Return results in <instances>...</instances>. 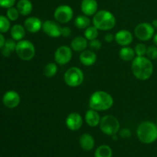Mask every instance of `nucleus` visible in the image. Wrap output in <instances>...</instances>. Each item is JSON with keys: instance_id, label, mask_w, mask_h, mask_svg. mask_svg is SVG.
I'll return each mask as SVG.
<instances>
[{"instance_id": "nucleus-1", "label": "nucleus", "mask_w": 157, "mask_h": 157, "mask_svg": "<svg viewBox=\"0 0 157 157\" xmlns=\"http://www.w3.org/2000/svg\"><path fill=\"white\" fill-rule=\"evenodd\" d=\"M132 73L140 81L150 79L153 73V64L150 58L145 56H136L132 61Z\"/></svg>"}, {"instance_id": "nucleus-2", "label": "nucleus", "mask_w": 157, "mask_h": 157, "mask_svg": "<svg viewBox=\"0 0 157 157\" xmlns=\"http://www.w3.org/2000/svg\"><path fill=\"white\" fill-rule=\"evenodd\" d=\"M113 104V98L111 95L104 90L94 92L89 99V107L97 111H105L111 108Z\"/></svg>"}, {"instance_id": "nucleus-3", "label": "nucleus", "mask_w": 157, "mask_h": 157, "mask_svg": "<svg viewBox=\"0 0 157 157\" xmlns=\"http://www.w3.org/2000/svg\"><path fill=\"white\" fill-rule=\"evenodd\" d=\"M136 135L143 144H153L157 140V125L151 121H144L138 126Z\"/></svg>"}, {"instance_id": "nucleus-4", "label": "nucleus", "mask_w": 157, "mask_h": 157, "mask_svg": "<svg viewBox=\"0 0 157 157\" xmlns=\"http://www.w3.org/2000/svg\"><path fill=\"white\" fill-rule=\"evenodd\" d=\"M116 18L113 13L107 10H100L94 15L93 25L100 31H109L116 25Z\"/></svg>"}, {"instance_id": "nucleus-5", "label": "nucleus", "mask_w": 157, "mask_h": 157, "mask_svg": "<svg viewBox=\"0 0 157 157\" xmlns=\"http://www.w3.org/2000/svg\"><path fill=\"white\" fill-rule=\"evenodd\" d=\"M15 52L18 58L22 61H31L35 55V45L32 41L22 39L17 42Z\"/></svg>"}, {"instance_id": "nucleus-6", "label": "nucleus", "mask_w": 157, "mask_h": 157, "mask_svg": "<svg viewBox=\"0 0 157 157\" xmlns=\"http://www.w3.org/2000/svg\"><path fill=\"white\" fill-rule=\"evenodd\" d=\"M100 129L104 134L107 136H113L117 134L120 130L121 124L116 117L113 115H106L101 119Z\"/></svg>"}, {"instance_id": "nucleus-7", "label": "nucleus", "mask_w": 157, "mask_h": 157, "mask_svg": "<svg viewBox=\"0 0 157 157\" xmlns=\"http://www.w3.org/2000/svg\"><path fill=\"white\" fill-rule=\"evenodd\" d=\"M84 79L82 70L78 67H71L67 69L64 75V81L68 87H77L81 85Z\"/></svg>"}, {"instance_id": "nucleus-8", "label": "nucleus", "mask_w": 157, "mask_h": 157, "mask_svg": "<svg viewBox=\"0 0 157 157\" xmlns=\"http://www.w3.org/2000/svg\"><path fill=\"white\" fill-rule=\"evenodd\" d=\"M134 34L139 40L147 41L153 38L155 35V29L150 23H140L135 28Z\"/></svg>"}, {"instance_id": "nucleus-9", "label": "nucleus", "mask_w": 157, "mask_h": 157, "mask_svg": "<svg viewBox=\"0 0 157 157\" xmlns=\"http://www.w3.org/2000/svg\"><path fill=\"white\" fill-rule=\"evenodd\" d=\"M74 17V11L70 6L61 5L58 6L54 12V18L58 23H65L71 21Z\"/></svg>"}, {"instance_id": "nucleus-10", "label": "nucleus", "mask_w": 157, "mask_h": 157, "mask_svg": "<svg viewBox=\"0 0 157 157\" xmlns=\"http://www.w3.org/2000/svg\"><path fill=\"white\" fill-rule=\"evenodd\" d=\"M73 53L71 47L67 45H61L56 49L55 52V62L59 65H64L68 64L71 60Z\"/></svg>"}, {"instance_id": "nucleus-11", "label": "nucleus", "mask_w": 157, "mask_h": 157, "mask_svg": "<svg viewBox=\"0 0 157 157\" xmlns=\"http://www.w3.org/2000/svg\"><path fill=\"white\" fill-rule=\"evenodd\" d=\"M61 28L58 21L47 20L42 25V30L51 38H59L61 36Z\"/></svg>"}, {"instance_id": "nucleus-12", "label": "nucleus", "mask_w": 157, "mask_h": 157, "mask_svg": "<svg viewBox=\"0 0 157 157\" xmlns=\"http://www.w3.org/2000/svg\"><path fill=\"white\" fill-rule=\"evenodd\" d=\"M67 128L72 131H77L83 125V118L81 114L76 112H73L67 115L65 121Z\"/></svg>"}, {"instance_id": "nucleus-13", "label": "nucleus", "mask_w": 157, "mask_h": 157, "mask_svg": "<svg viewBox=\"0 0 157 157\" xmlns=\"http://www.w3.org/2000/svg\"><path fill=\"white\" fill-rule=\"evenodd\" d=\"M21 101L19 94L15 90H9L4 94L2 98V102L6 107L10 109L18 107Z\"/></svg>"}, {"instance_id": "nucleus-14", "label": "nucleus", "mask_w": 157, "mask_h": 157, "mask_svg": "<svg viewBox=\"0 0 157 157\" xmlns=\"http://www.w3.org/2000/svg\"><path fill=\"white\" fill-rule=\"evenodd\" d=\"M114 36L116 42L123 47L130 45L133 40V36L131 32L126 29L118 31Z\"/></svg>"}, {"instance_id": "nucleus-15", "label": "nucleus", "mask_w": 157, "mask_h": 157, "mask_svg": "<svg viewBox=\"0 0 157 157\" xmlns=\"http://www.w3.org/2000/svg\"><path fill=\"white\" fill-rule=\"evenodd\" d=\"M98 4L96 0H82L81 3V10L87 16L94 15L98 12Z\"/></svg>"}, {"instance_id": "nucleus-16", "label": "nucleus", "mask_w": 157, "mask_h": 157, "mask_svg": "<svg viewBox=\"0 0 157 157\" xmlns=\"http://www.w3.org/2000/svg\"><path fill=\"white\" fill-rule=\"evenodd\" d=\"M42 21L37 17H29L25 20L24 27L31 33H36L42 29Z\"/></svg>"}, {"instance_id": "nucleus-17", "label": "nucleus", "mask_w": 157, "mask_h": 157, "mask_svg": "<svg viewBox=\"0 0 157 157\" xmlns=\"http://www.w3.org/2000/svg\"><path fill=\"white\" fill-rule=\"evenodd\" d=\"M79 60L83 65L89 67L95 64L97 61V55L94 51L84 50L80 55Z\"/></svg>"}, {"instance_id": "nucleus-18", "label": "nucleus", "mask_w": 157, "mask_h": 157, "mask_svg": "<svg viewBox=\"0 0 157 157\" xmlns=\"http://www.w3.org/2000/svg\"><path fill=\"white\" fill-rule=\"evenodd\" d=\"M87 46H88V41L84 36L75 37L71 42V49L77 52H82L83 51L86 50Z\"/></svg>"}, {"instance_id": "nucleus-19", "label": "nucleus", "mask_w": 157, "mask_h": 157, "mask_svg": "<svg viewBox=\"0 0 157 157\" xmlns=\"http://www.w3.org/2000/svg\"><path fill=\"white\" fill-rule=\"evenodd\" d=\"M101 117H100L98 111L90 109L87 110L85 113V122L88 126L91 127H95L98 126L101 122Z\"/></svg>"}, {"instance_id": "nucleus-20", "label": "nucleus", "mask_w": 157, "mask_h": 157, "mask_svg": "<svg viewBox=\"0 0 157 157\" xmlns=\"http://www.w3.org/2000/svg\"><path fill=\"white\" fill-rule=\"evenodd\" d=\"M79 144L81 148L85 151H90L94 147L95 141L93 136L89 133H83L79 139Z\"/></svg>"}, {"instance_id": "nucleus-21", "label": "nucleus", "mask_w": 157, "mask_h": 157, "mask_svg": "<svg viewBox=\"0 0 157 157\" xmlns=\"http://www.w3.org/2000/svg\"><path fill=\"white\" fill-rule=\"evenodd\" d=\"M17 9L19 12L20 15L27 16L33 9V5L30 0H19L17 3Z\"/></svg>"}, {"instance_id": "nucleus-22", "label": "nucleus", "mask_w": 157, "mask_h": 157, "mask_svg": "<svg viewBox=\"0 0 157 157\" xmlns=\"http://www.w3.org/2000/svg\"><path fill=\"white\" fill-rule=\"evenodd\" d=\"M25 28L19 24H16L12 27L10 30L11 36L15 41H21L25 35Z\"/></svg>"}, {"instance_id": "nucleus-23", "label": "nucleus", "mask_w": 157, "mask_h": 157, "mask_svg": "<svg viewBox=\"0 0 157 157\" xmlns=\"http://www.w3.org/2000/svg\"><path fill=\"white\" fill-rule=\"evenodd\" d=\"M119 56L123 61H132L136 58V53H135V51L133 48L128 47V46H125L120 50Z\"/></svg>"}, {"instance_id": "nucleus-24", "label": "nucleus", "mask_w": 157, "mask_h": 157, "mask_svg": "<svg viewBox=\"0 0 157 157\" xmlns=\"http://www.w3.org/2000/svg\"><path fill=\"white\" fill-rule=\"evenodd\" d=\"M75 25L78 29H86L90 25V19L85 15H80L75 18Z\"/></svg>"}, {"instance_id": "nucleus-25", "label": "nucleus", "mask_w": 157, "mask_h": 157, "mask_svg": "<svg viewBox=\"0 0 157 157\" xmlns=\"http://www.w3.org/2000/svg\"><path fill=\"white\" fill-rule=\"evenodd\" d=\"M16 44L15 41L14 39H8L6 41L4 46L2 50V54L4 57H9L11 55V53L14 51H15L16 48Z\"/></svg>"}, {"instance_id": "nucleus-26", "label": "nucleus", "mask_w": 157, "mask_h": 157, "mask_svg": "<svg viewBox=\"0 0 157 157\" xmlns=\"http://www.w3.org/2000/svg\"><path fill=\"white\" fill-rule=\"evenodd\" d=\"M113 152L111 148L107 145H101L96 149L94 157H112Z\"/></svg>"}, {"instance_id": "nucleus-27", "label": "nucleus", "mask_w": 157, "mask_h": 157, "mask_svg": "<svg viewBox=\"0 0 157 157\" xmlns=\"http://www.w3.org/2000/svg\"><path fill=\"white\" fill-rule=\"evenodd\" d=\"M58 72V66L55 63H48L43 68V75L48 78H53Z\"/></svg>"}, {"instance_id": "nucleus-28", "label": "nucleus", "mask_w": 157, "mask_h": 157, "mask_svg": "<svg viewBox=\"0 0 157 157\" xmlns=\"http://www.w3.org/2000/svg\"><path fill=\"white\" fill-rule=\"evenodd\" d=\"M98 31L99 30H98L94 25H90L88 28H87V29H85V31H84V37L87 38V40L88 41L94 39H96L98 36V34H99Z\"/></svg>"}, {"instance_id": "nucleus-29", "label": "nucleus", "mask_w": 157, "mask_h": 157, "mask_svg": "<svg viewBox=\"0 0 157 157\" xmlns=\"http://www.w3.org/2000/svg\"><path fill=\"white\" fill-rule=\"evenodd\" d=\"M10 29V21L7 17L0 15V33L7 32Z\"/></svg>"}, {"instance_id": "nucleus-30", "label": "nucleus", "mask_w": 157, "mask_h": 157, "mask_svg": "<svg viewBox=\"0 0 157 157\" xmlns=\"http://www.w3.org/2000/svg\"><path fill=\"white\" fill-rule=\"evenodd\" d=\"M19 12L17 9V8L15 7H10L8 9L7 12H6V15H7V18H9L10 21H16L17 19L19 17Z\"/></svg>"}, {"instance_id": "nucleus-31", "label": "nucleus", "mask_w": 157, "mask_h": 157, "mask_svg": "<svg viewBox=\"0 0 157 157\" xmlns=\"http://www.w3.org/2000/svg\"><path fill=\"white\" fill-rule=\"evenodd\" d=\"M147 47L143 43H138L134 48L136 56H145L147 55Z\"/></svg>"}, {"instance_id": "nucleus-32", "label": "nucleus", "mask_w": 157, "mask_h": 157, "mask_svg": "<svg viewBox=\"0 0 157 157\" xmlns=\"http://www.w3.org/2000/svg\"><path fill=\"white\" fill-rule=\"evenodd\" d=\"M147 58L150 60L157 59V46L151 45L147 48Z\"/></svg>"}, {"instance_id": "nucleus-33", "label": "nucleus", "mask_w": 157, "mask_h": 157, "mask_svg": "<svg viewBox=\"0 0 157 157\" xmlns=\"http://www.w3.org/2000/svg\"><path fill=\"white\" fill-rule=\"evenodd\" d=\"M88 46L92 51H98L102 47V43L100 40L98 39H94L91 41H88Z\"/></svg>"}, {"instance_id": "nucleus-34", "label": "nucleus", "mask_w": 157, "mask_h": 157, "mask_svg": "<svg viewBox=\"0 0 157 157\" xmlns=\"http://www.w3.org/2000/svg\"><path fill=\"white\" fill-rule=\"evenodd\" d=\"M16 0H0V7L9 9L15 5Z\"/></svg>"}, {"instance_id": "nucleus-35", "label": "nucleus", "mask_w": 157, "mask_h": 157, "mask_svg": "<svg viewBox=\"0 0 157 157\" xmlns=\"http://www.w3.org/2000/svg\"><path fill=\"white\" fill-rule=\"evenodd\" d=\"M71 29L69 27H62L61 28V36L64 37V38H68L71 35Z\"/></svg>"}, {"instance_id": "nucleus-36", "label": "nucleus", "mask_w": 157, "mask_h": 157, "mask_svg": "<svg viewBox=\"0 0 157 157\" xmlns=\"http://www.w3.org/2000/svg\"><path fill=\"white\" fill-rule=\"evenodd\" d=\"M120 136L121 137L127 139V138H130L131 136V132L128 129H123L121 132H120Z\"/></svg>"}, {"instance_id": "nucleus-37", "label": "nucleus", "mask_w": 157, "mask_h": 157, "mask_svg": "<svg viewBox=\"0 0 157 157\" xmlns=\"http://www.w3.org/2000/svg\"><path fill=\"white\" fill-rule=\"evenodd\" d=\"M104 40H105L106 42L107 43H110L115 40V36L111 33H107L106 34L105 36H104Z\"/></svg>"}, {"instance_id": "nucleus-38", "label": "nucleus", "mask_w": 157, "mask_h": 157, "mask_svg": "<svg viewBox=\"0 0 157 157\" xmlns=\"http://www.w3.org/2000/svg\"><path fill=\"white\" fill-rule=\"evenodd\" d=\"M5 43H6V39H5V37L3 36L2 34L0 33V48H2L3 46H4Z\"/></svg>"}, {"instance_id": "nucleus-39", "label": "nucleus", "mask_w": 157, "mask_h": 157, "mask_svg": "<svg viewBox=\"0 0 157 157\" xmlns=\"http://www.w3.org/2000/svg\"><path fill=\"white\" fill-rule=\"evenodd\" d=\"M152 25L153 26L154 29H157V18H156V19H154L153 21H152Z\"/></svg>"}, {"instance_id": "nucleus-40", "label": "nucleus", "mask_w": 157, "mask_h": 157, "mask_svg": "<svg viewBox=\"0 0 157 157\" xmlns=\"http://www.w3.org/2000/svg\"><path fill=\"white\" fill-rule=\"evenodd\" d=\"M153 42H154L155 45L157 46V33L155 34L154 36H153Z\"/></svg>"}, {"instance_id": "nucleus-41", "label": "nucleus", "mask_w": 157, "mask_h": 157, "mask_svg": "<svg viewBox=\"0 0 157 157\" xmlns=\"http://www.w3.org/2000/svg\"><path fill=\"white\" fill-rule=\"evenodd\" d=\"M156 124L157 125V120H156Z\"/></svg>"}]
</instances>
